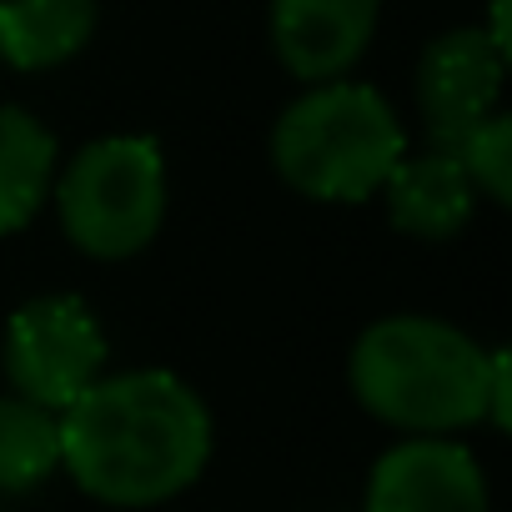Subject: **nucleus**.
Returning a JSON list of instances; mask_svg holds the SVG:
<instances>
[{"instance_id": "obj_12", "label": "nucleus", "mask_w": 512, "mask_h": 512, "mask_svg": "<svg viewBox=\"0 0 512 512\" xmlns=\"http://www.w3.org/2000/svg\"><path fill=\"white\" fill-rule=\"evenodd\" d=\"M61 472V422L56 412L0 392V497H26Z\"/></svg>"}, {"instance_id": "obj_8", "label": "nucleus", "mask_w": 512, "mask_h": 512, "mask_svg": "<svg viewBox=\"0 0 512 512\" xmlns=\"http://www.w3.org/2000/svg\"><path fill=\"white\" fill-rule=\"evenodd\" d=\"M382 0H272V51L302 81H342L377 36Z\"/></svg>"}, {"instance_id": "obj_1", "label": "nucleus", "mask_w": 512, "mask_h": 512, "mask_svg": "<svg viewBox=\"0 0 512 512\" xmlns=\"http://www.w3.org/2000/svg\"><path fill=\"white\" fill-rule=\"evenodd\" d=\"M56 422L61 472L106 507H161L211 462V412L166 367L106 372Z\"/></svg>"}, {"instance_id": "obj_4", "label": "nucleus", "mask_w": 512, "mask_h": 512, "mask_svg": "<svg viewBox=\"0 0 512 512\" xmlns=\"http://www.w3.org/2000/svg\"><path fill=\"white\" fill-rule=\"evenodd\" d=\"M66 241L91 262H131L166 221V156L156 136H96L51 186Z\"/></svg>"}, {"instance_id": "obj_3", "label": "nucleus", "mask_w": 512, "mask_h": 512, "mask_svg": "<svg viewBox=\"0 0 512 512\" xmlns=\"http://www.w3.org/2000/svg\"><path fill=\"white\" fill-rule=\"evenodd\" d=\"M402 156L407 131L392 101L352 76L307 86L272 126L277 176L297 196L327 206H357L377 196Z\"/></svg>"}, {"instance_id": "obj_11", "label": "nucleus", "mask_w": 512, "mask_h": 512, "mask_svg": "<svg viewBox=\"0 0 512 512\" xmlns=\"http://www.w3.org/2000/svg\"><path fill=\"white\" fill-rule=\"evenodd\" d=\"M56 136L21 106H0V236L36 221L56 186Z\"/></svg>"}, {"instance_id": "obj_13", "label": "nucleus", "mask_w": 512, "mask_h": 512, "mask_svg": "<svg viewBox=\"0 0 512 512\" xmlns=\"http://www.w3.org/2000/svg\"><path fill=\"white\" fill-rule=\"evenodd\" d=\"M447 151L457 156V166L467 171V181H472L477 196H487L492 206H507L512 201V121L502 111H492L487 121H477Z\"/></svg>"}, {"instance_id": "obj_2", "label": "nucleus", "mask_w": 512, "mask_h": 512, "mask_svg": "<svg viewBox=\"0 0 512 512\" xmlns=\"http://www.w3.org/2000/svg\"><path fill=\"white\" fill-rule=\"evenodd\" d=\"M352 397L367 417L407 437H447L462 427L512 422V357L482 347L472 332L442 317H382L347 357Z\"/></svg>"}, {"instance_id": "obj_10", "label": "nucleus", "mask_w": 512, "mask_h": 512, "mask_svg": "<svg viewBox=\"0 0 512 512\" xmlns=\"http://www.w3.org/2000/svg\"><path fill=\"white\" fill-rule=\"evenodd\" d=\"M96 0H0V61L16 71H56L96 36Z\"/></svg>"}, {"instance_id": "obj_9", "label": "nucleus", "mask_w": 512, "mask_h": 512, "mask_svg": "<svg viewBox=\"0 0 512 512\" xmlns=\"http://www.w3.org/2000/svg\"><path fill=\"white\" fill-rule=\"evenodd\" d=\"M377 196L387 201V221L412 241H452L477 211L467 171L457 166L452 151L437 146L422 156H402Z\"/></svg>"}, {"instance_id": "obj_6", "label": "nucleus", "mask_w": 512, "mask_h": 512, "mask_svg": "<svg viewBox=\"0 0 512 512\" xmlns=\"http://www.w3.org/2000/svg\"><path fill=\"white\" fill-rule=\"evenodd\" d=\"M502 76H507V56L487 41L482 26L437 36L417 61V111H422L427 141L447 151L477 121H487L497 111Z\"/></svg>"}, {"instance_id": "obj_7", "label": "nucleus", "mask_w": 512, "mask_h": 512, "mask_svg": "<svg viewBox=\"0 0 512 512\" xmlns=\"http://www.w3.org/2000/svg\"><path fill=\"white\" fill-rule=\"evenodd\" d=\"M362 512H492V492L462 442L402 437L372 462Z\"/></svg>"}, {"instance_id": "obj_5", "label": "nucleus", "mask_w": 512, "mask_h": 512, "mask_svg": "<svg viewBox=\"0 0 512 512\" xmlns=\"http://www.w3.org/2000/svg\"><path fill=\"white\" fill-rule=\"evenodd\" d=\"M0 367L16 397L61 417L96 377H106V332L86 297L46 292L11 312L0 337Z\"/></svg>"}]
</instances>
